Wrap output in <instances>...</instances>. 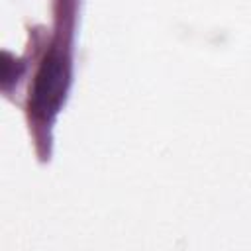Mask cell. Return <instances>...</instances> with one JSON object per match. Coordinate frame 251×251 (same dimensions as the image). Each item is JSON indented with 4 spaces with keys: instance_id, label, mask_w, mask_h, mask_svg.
I'll use <instances>...</instances> for the list:
<instances>
[{
    "instance_id": "obj_1",
    "label": "cell",
    "mask_w": 251,
    "mask_h": 251,
    "mask_svg": "<svg viewBox=\"0 0 251 251\" xmlns=\"http://www.w3.org/2000/svg\"><path fill=\"white\" fill-rule=\"evenodd\" d=\"M67 82H69L67 59L63 57L61 51L53 49L45 57L33 86V110L37 116L51 118L57 112L67 90Z\"/></svg>"
}]
</instances>
